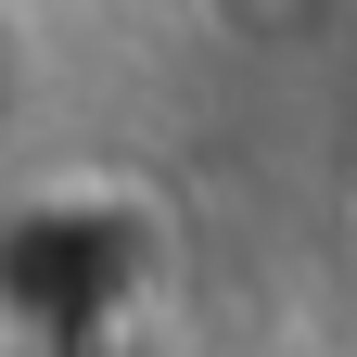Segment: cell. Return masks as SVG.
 Masks as SVG:
<instances>
[{"label": "cell", "mask_w": 357, "mask_h": 357, "mask_svg": "<svg viewBox=\"0 0 357 357\" xmlns=\"http://www.w3.org/2000/svg\"><path fill=\"white\" fill-rule=\"evenodd\" d=\"M13 115H26V38L0 26V141H13Z\"/></svg>", "instance_id": "6da1fadb"}]
</instances>
